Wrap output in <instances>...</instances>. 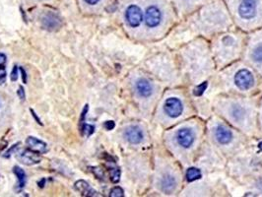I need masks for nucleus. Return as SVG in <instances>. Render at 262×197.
Instances as JSON below:
<instances>
[{
    "mask_svg": "<svg viewBox=\"0 0 262 197\" xmlns=\"http://www.w3.org/2000/svg\"><path fill=\"white\" fill-rule=\"evenodd\" d=\"M13 173L14 175L17 177L18 183L16 186V191L17 192H21L25 186H26V182H27V177H26V173L24 172V170L18 166H15L13 168Z\"/></svg>",
    "mask_w": 262,
    "mask_h": 197,
    "instance_id": "obj_14",
    "label": "nucleus"
},
{
    "mask_svg": "<svg viewBox=\"0 0 262 197\" xmlns=\"http://www.w3.org/2000/svg\"><path fill=\"white\" fill-rule=\"evenodd\" d=\"M252 56L256 62L262 63V45H260V46L255 48V49L252 53Z\"/></svg>",
    "mask_w": 262,
    "mask_h": 197,
    "instance_id": "obj_18",
    "label": "nucleus"
},
{
    "mask_svg": "<svg viewBox=\"0 0 262 197\" xmlns=\"http://www.w3.org/2000/svg\"><path fill=\"white\" fill-rule=\"evenodd\" d=\"M74 188L83 197H99V195H97L98 193L94 189H92V187L87 182H85L83 180L77 181L74 185Z\"/></svg>",
    "mask_w": 262,
    "mask_h": 197,
    "instance_id": "obj_11",
    "label": "nucleus"
},
{
    "mask_svg": "<svg viewBox=\"0 0 262 197\" xmlns=\"http://www.w3.org/2000/svg\"><path fill=\"white\" fill-rule=\"evenodd\" d=\"M165 112L170 117H177L179 116L183 111V105L179 98H168L164 104Z\"/></svg>",
    "mask_w": 262,
    "mask_h": 197,
    "instance_id": "obj_4",
    "label": "nucleus"
},
{
    "mask_svg": "<svg viewBox=\"0 0 262 197\" xmlns=\"http://www.w3.org/2000/svg\"><path fill=\"white\" fill-rule=\"evenodd\" d=\"M44 182H45V180H42L40 183H38V185H39L41 188H43V187H44Z\"/></svg>",
    "mask_w": 262,
    "mask_h": 197,
    "instance_id": "obj_33",
    "label": "nucleus"
},
{
    "mask_svg": "<svg viewBox=\"0 0 262 197\" xmlns=\"http://www.w3.org/2000/svg\"><path fill=\"white\" fill-rule=\"evenodd\" d=\"M259 146H260V148H261V150L262 151V143H260V145H259Z\"/></svg>",
    "mask_w": 262,
    "mask_h": 197,
    "instance_id": "obj_34",
    "label": "nucleus"
},
{
    "mask_svg": "<svg viewBox=\"0 0 262 197\" xmlns=\"http://www.w3.org/2000/svg\"><path fill=\"white\" fill-rule=\"evenodd\" d=\"M92 172L95 174V176L100 179V180H105V175H104V172L101 168H92Z\"/></svg>",
    "mask_w": 262,
    "mask_h": 197,
    "instance_id": "obj_21",
    "label": "nucleus"
},
{
    "mask_svg": "<svg viewBox=\"0 0 262 197\" xmlns=\"http://www.w3.org/2000/svg\"><path fill=\"white\" fill-rule=\"evenodd\" d=\"M206 88H207V82H204L202 85L198 86V87L194 90V94H195L196 96H200V95L203 94V92L206 90Z\"/></svg>",
    "mask_w": 262,
    "mask_h": 197,
    "instance_id": "obj_22",
    "label": "nucleus"
},
{
    "mask_svg": "<svg viewBox=\"0 0 262 197\" xmlns=\"http://www.w3.org/2000/svg\"><path fill=\"white\" fill-rule=\"evenodd\" d=\"M235 83L241 90H249L254 86L255 79L249 70L242 69L236 74Z\"/></svg>",
    "mask_w": 262,
    "mask_h": 197,
    "instance_id": "obj_3",
    "label": "nucleus"
},
{
    "mask_svg": "<svg viewBox=\"0 0 262 197\" xmlns=\"http://www.w3.org/2000/svg\"><path fill=\"white\" fill-rule=\"evenodd\" d=\"M233 113H234V116H236L237 118H240V117H242V116L244 115V114H243L244 111H243V109L240 108V107H235Z\"/></svg>",
    "mask_w": 262,
    "mask_h": 197,
    "instance_id": "obj_25",
    "label": "nucleus"
},
{
    "mask_svg": "<svg viewBox=\"0 0 262 197\" xmlns=\"http://www.w3.org/2000/svg\"><path fill=\"white\" fill-rule=\"evenodd\" d=\"M16 157L21 163H23L24 165H27V166H34V165L41 163V161H42V158L39 155V153L34 152L31 149L30 150H24V151L18 153Z\"/></svg>",
    "mask_w": 262,
    "mask_h": 197,
    "instance_id": "obj_5",
    "label": "nucleus"
},
{
    "mask_svg": "<svg viewBox=\"0 0 262 197\" xmlns=\"http://www.w3.org/2000/svg\"><path fill=\"white\" fill-rule=\"evenodd\" d=\"M85 1V3H87V4H89V5H96V4H98L101 0H84Z\"/></svg>",
    "mask_w": 262,
    "mask_h": 197,
    "instance_id": "obj_31",
    "label": "nucleus"
},
{
    "mask_svg": "<svg viewBox=\"0 0 262 197\" xmlns=\"http://www.w3.org/2000/svg\"><path fill=\"white\" fill-rule=\"evenodd\" d=\"M110 197H125V193L124 190L120 187H116L114 188L111 193H110Z\"/></svg>",
    "mask_w": 262,
    "mask_h": 197,
    "instance_id": "obj_20",
    "label": "nucleus"
},
{
    "mask_svg": "<svg viewBox=\"0 0 262 197\" xmlns=\"http://www.w3.org/2000/svg\"><path fill=\"white\" fill-rule=\"evenodd\" d=\"M19 145H20V143L14 144V145H13V146H12V147L9 149V150H7V151H6V153H5L4 157H5V158H9V157L12 155V153L14 152V150H16V149L18 148V146H19Z\"/></svg>",
    "mask_w": 262,
    "mask_h": 197,
    "instance_id": "obj_24",
    "label": "nucleus"
},
{
    "mask_svg": "<svg viewBox=\"0 0 262 197\" xmlns=\"http://www.w3.org/2000/svg\"><path fill=\"white\" fill-rule=\"evenodd\" d=\"M18 96L21 99H25V92H24V89L22 86L19 87V90H18Z\"/></svg>",
    "mask_w": 262,
    "mask_h": 197,
    "instance_id": "obj_28",
    "label": "nucleus"
},
{
    "mask_svg": "<svg viewBox=\"0 0 262 197\" xmlns=\"http://www.w3.org/2000/svg\"><path fill=\"white\" fill-rule=\"evenodd\" d=\"M10 78H11L12 82L17 81V79H18V66L17 65H14L12 72H11V75H10Z\"/></svg>",
    "mask_w": 262,
    "mask_h": 197,
    "instance_id": "obj_23",
    "label": "nucleus"
},
{
    "mask_svg": "<svg viewBox=\"0 0 262 197\" xmlns=\"http://www.w3.org/2000/svg\"><path fill=\"white\" fill-rule=\"evenodd\" d=\"M6 55L4 54V53H1L0 52V66H3L4 64H5V62H6Z\"/></svg>",
    "mask_w": 262,
    "mask_h": 197,
    "instance_id": "obj_29",
    "label": "nucleus"
},
{
    "mask_svg": "<svg viewBox=\"0 0 262 197\" xmlns=\"http://www.w3.org/2000/svg\"><path fill=\"white\" fill-rule=\"evenodd\" d=\"M232 13L243 22H254L262 17V0H225Z\"/></svg>",
    "mask_w": 262,
    "mask_h": 197,
    "instance_id": "obj_1",
    "label": "nucleus"
},
{
    "mask_svg": "<svg viewBox=\"0 0 262 197\" xmlns=\"http://www.w3.org/2000/svg\"><path fill=\"white\" fill-rule=\"evenodd\" d=\"M171 1H174L175 6L180 11H189L191 9L198 7L199 5L209 3L213 0H171Z\"/></svg>",
    "mask_w": 262,
    "mask_h": 197,
    "instance_id": "obj_8",
    "label": "nucleus"
},
{
    "mask_svg": "<svg viewBox=\"0 0 262 197\" xmlns=\"http://www.w3.org/2000/svg\"><path fill=\"white\" fill-rule=\"evenodd\" d=\"M31 112L33 113V115H34V117L37 119V121H38V123H40V124H42V122H41V120H40V118H38L37 117V115H36V113H35V111L33 110V109H31Z\"/></svg>",
    "mask_w": 262,
    "mask_h": 197,
    "instance_id": "obj_32",
    "label": "nucleus"
},
{
    "mask_svg": "<svg viewBox=\"0 0 262 197\" xmlns=\"http://www.w3.org/2000/svg\"><path fill=\"white\" fill-rule=\"evenodd\" d=\"M216 138L221 144H228L232 140V133L228 128L219 125L216 129Z\"/></svg>",
    "mask_w": 262,
    "mask_h": 197,
    "instance_id": "obj_13",
    "label": "nucleus"
},
{
    "mask_svg": "<svg viewBox=\"0 0 262 197\" xmlns=\"http://www.w3.org/2000/svg\"><path fill=\"white\" fill-rule=\"evenodd\" d=\"M125 18L131 28H138L144 20V11L137 3H130L125 11Z\"/></svg>",
    "mask_w": 262,
    "mask_h": 197,
    "instance_id": "obj_2",
    "label": "nucleus"
},
{
    "mask_svg": "<svg viewBox=\"0 0 262 197\" xmlns=\"http://www.w3.org/2000/svg\"><path fill=\"white\" fill-rule=\"evenodd\" d=\"M94 131H95V126H93L91 124H87V123H85L83 125V127L80 129L81 134L82 135H86L87 137L91 136L94 133Z\"/></svg>",
    "mask_w": 262,
    "mask_h": 197,
    "instance_id": "obj_19",
    "label": "nucleus"
},
{
    "mask_svg": "<svg viewBox=\"0 0 262 197\" xmlns=\"http://www.w3.org/2000/svg\"><path fill=\"white\" fill-rule=\"evenodd\" d=\"M26 144L34 152H37L39 154H44L47 151V145L44 141L34 137V136H29L26 140Z\"/></svg>",
    "mask_w": 262,
    "mask_h": 197,
    "instance_id": "obj_9",
    "label": "nucleus"
},
{
    "mask_svg": "<svg viewBox=\"0 0 262 197\" xmlns=\"http://www.w3.org/2000/svg\"><path fill=\"white\" fill-rule=\"evenodd\" d=\"M104 126H105V128L107 130H112V129L115 128L116 124H115V122L113 120H110V121H106L105 124H104Z\"/></svg>",
    "mask_w": 262,
    "mask_h": 197,
    "instance_id": "obj_27",
    "label": "nucleus"
},
{
    "mask_svg": "<svg viewBox=\"0 0 262 197\" xmlns=\"http://www.w3.org/2000/svg\"><path fill=\"white\" fill-rule=\"evenodd\" d=\"M110 177L111 181L115 184L120 182L121 179V171L120 169L116 166L115 162H110Z\"/></svg>",
    "mask_w": 262,
    "mask_h": 197,
    "instance_id": "obj_15",
    "label": "nucleus"
},
{
    "mask_svg": "<svg viewBox=\"0 0 262 197\" xmlns=\"http://www.w3.org/2000/svg\"><path fill=\"white\" fill-rule=\"evenodd\" d=\"M177 143L183 148H189L194 141V133L189 128H182L176 134Z\"/></svg>",
    "mask_w": 262,
    "mask_h": 197,
    "instance_id": "obj_6",
    "label": "nucleus"
},
{
    "mask_svg": "<svg viewBox=\"0 0 262 197\" xmlns=\"http://www.w3.org/2000/svg\"><path fill=\"white\" fill-rule=\"evenodd\" d=\"M136 91L139 94V96L143 98H148L151 96L153 92V87L151 83L146 79H139L136 82Z\"/></svg>",
    "mask_w": 262,
    "mask_h": 197,
    "instance_id": "obj_12",
    "label": "nucleus"
},
{
    "mask_svg": "<svg viewBox=\"0 0 262 197\" xmlns=\"http://www.w3.org/2000/svg\"><path fill=\"white\" fill-rule=\"evenodd\" d=\"M21 72H22V79H23V82L26 84L27 83V74H26V71L24 68H20Z\"/></svg>",
    "mask_w": 262,
    "mask_h": 197,
    "instance_id": "obj_30",
    "label": "nucleus"
},
{
    "mask_svg": "<svg viewBox=\"0 0 262 197\" xmlns=\"http://www.w3.org/2000/svg\"><path fill=\"white\" fill-rule=\"evenodd\" d=\"M42 25L47 31H55L61 26V20L53 13H47L43 17Z\"/></svg>",
    "mask_w": 262,
    "mask_h": 197,
    "instance_id": "obj_7",
    "label": "nucleus"
},
{
    "mask_svg": "<svg viewBox=\"0 0 262 197\" xmlns=\"http://www.w3.org/2000/svg\"><path fill=\"white\" fill-rule=\"evenodd\" d=\"M6 80V71L3 67H0V85L3 84Z\"/></svg>",
    "mask_w": 262,
    "mask_h": 197,
    "instance_id": "obj_26",
    "label": "nucleus"
},
{
    "mask_svg": "<svg viewBox=\"0 0 262 197\" xmlns=\"http://www.w3.org/2000/svg\"><path fill=\"white\" fill-rule=\"evenodd\" d=\"M201 178V172L196 168H190L186 172V179L188 182H193Z\"/></svg>",
    "mask_w": 262,
    "mask_h": 197,
    "instance_id": "obj_16",
    "label": "nucleus"
},
{
    "mask_svg": "<svg viewBox=\"0 0 262 197\" xmlns=\"http://www.w3.org/2000/svg\"><path fill=\"white\" fill-rule=\"evenodd\" d=\"M162 185H163V188L166 191L172 190L175 187V179H174V177H172V176H165L164 179H163Z\"/></svg>",
    "mask_w": 262,
    "mask_h": 197,
    "instance_id": "obj_17",
    "label": "nucleus"
},
{
    "mask_svg": "<svg viewBox=\"0 0 262 197\" xmlns=\"http://www.w3.org/2000/svg\"><path fill=\"white\" fill-rule=\"evenodd\" d=\"M126 138L131 144H139L143 140V132L140 127L132 125L127 129Z\"/></svg>",
    "mask_w": 262,
    "mask_h": 197,
    "instance_id": "obj_10",
    "label": "nucleus"
}]
</instances>
